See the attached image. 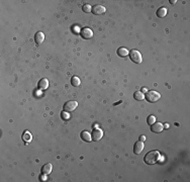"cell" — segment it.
I'll return each instance as SVG.
<instances>
[{
    "label": "cell",
    "mask_w": 190,
    "mask_h": 182,
    "mask_svg": "<svg viewBox=\"0 0 190 182\" xmlns=\"http://www.w3.org/2000/svg\"><path fill=\"white\" fill-rule=\"evenodd\" d=\"M167 13H168V10L167 9L165 8V7H161V8H159L158 10H157V16L158 17H160V18H163V17H165L166 15H167Z\"/></svg>",
    "instance_id": "obj_14"
},
{
    "label": "cell",
    "mask_w": 190,
    "mask_h": 182,
    "mask_svg": "<svg viewBox=\"0 0 190 182\" xmlns=\"http://www.w3.org/2000/svg\"><path fill=\"white\" fill-rule=\"evenodd\" d=\"M130 59L134 63L136 64H140L142 62V55L140 54L139 51H136V50H132L130 52Z\"/></svg>",
    "instance_id": "obj_3"
},
{
    "label": "cell",
    "mask_w": 190,
    "mask_h": 182,
    "mask_svg": "<svg viewBox=\"0 0 190 182\" xmlns=\"http://www.w3.org/2000/svg\"><path fill=\"white\" fill-rule=\"evenodd\" d=\"M31 139H32V137H31V134L29 133V132L26 131V132H24V133H23V140H24L26 143H28V142H30V141H31Z\"/></svg>",
    "instance_id": "obj_18"
},
{
    "label": "cell",
    "mask_w": 190,
    "mask_h": 182,
    "mask_svg": "<svg viewBox=\"0 0 190 182\" xmlns=\"http://www.w3.org/2000/svg\"><path fill=\"white\" fill-rule=\"evenodd\" d=\"M140 141H141V142H145V141H146V137H145V136H141V137H140Z\"/></svg>",
    "instance_id": "obj_22"
},
{
    "label": "cell",
    "mask_w": 190,
    "mask_h": 182,
    "mask_svg": "<svg viewBox=\"0 0 190 182\" xmlns=\"http://www.w3.org/2000/svg\"><path fill=\"white\" fill-rule=\"evenodd\" d=\"M92 12L93 14H96V15H100V14H103L105 12V7L102 6L100 4H97L92 8Z\"/></svg>",
    "instance_id": "obj_9"
},
{
    "label": "cell",
    "mask_w": 190,
    "mask_h": 182,
    "mask_svg": "<svg viewBox=\"0 0 190 182\" xmlns=\"http://www.w3.org/2000/svg\"><path fill=\"white\" fill-rule=\"evenodd\" d=\"M156 122V118H155L154 116H149L147 118V124H150V126H152L154 122Z\"/></svg>",
    "instance_id": "obj_19"
},
{
    "label": "cell",
    "mask_w": 190,
    "mask_h": 182,
    "mask_svg": "<svg viewBox=\"0 0 190 182\" xmlns=\"http://www.w3.org/2000/svg\"><path fill=\"white\" fill-rule=\"evenodd\" d=\"M164 129V126L160 122H154V124L151 126V131L153 133H156V134H160Z\"/></svg>",
    "instance_id": "obj_7"
},
{
    "label": "cell",
    "mask_w": 190,
    "mask_h": 182,
    "mask_svg": "<svg viewBox=\"0 0 190 182\" xmlns=\"http://www.w3.org/2000/svg\"><path fill=\"white\" fill-rule=\"evenodd\" d=\"M80 36L82 37L84 40H89L93 37V33L90 29H87V27H84L82 31H80Z\"/></svg>",
    "instance_id": "obj_6"
},
{
    "label": "cell",
    "mask_w": 190,
    "mask_h": 182,
    "mask_svg": "<svg viewBox=\"0 0 190 182\" xmlns=\"http://www.w3.org/2000/svg\"><path fill=\"white\" fill-rule=\"evenodd\" d=\"M160 157H161V155L158 151H150L149 153L146 154L144 161L148 165H154L160 160Z\"/></svg>",
    "instance_id": "obj_1"
},
{
    "label": "cell",
    "mask_w": 190,
    "mask_h": 182,
    "mask_svg": "<svg viewBox=\"0 0 190 182\" xmlns=\"http://www.w3.org/2000/svg\"><path fill=\"white\" fill-rule=\"evenodd\" d=\"M117 55L119 56V57H122V58H124V57H126V56L130 54V52L128 51V49H125V48H119V50L117 51Z\"/></svg>",
    "instance_id": "obj_15"
},
{
    "label": "cell",
    "mask_w": 190,
    "mask_h": 182,
    "mask_svg": "<svg viewBox=\"0 0 190 182\" xmlns=\"http://www.w3.org/2000/svg\"><path fill=\"white\" fill-rule=\"evenodd\" d=\"M52 169H53V166H52L51 163H47L42 167V174L43 175H49L52 172Z\"/></svg>",
    "instance_id": "obj_12"
},
{
    "label": "cell",
    "mask_w": 190,
    "mask_h": 182,
    "mask_svg": "<svg viewBox=\"0 0 190 182\" xmlns=\"http://www.w3.org/2000/svg\"><path fill=\"white\" fill-rule=\"evenodd\" d=\"M160 97H161L160 93H158V92L155 90L148 91L147 94H146V96H145L146 99H147L149 102H151V103H154V102L158 101V100L160 99Z\"/></svg>",
    "instance_id": "obj_2"
},
{
    "label": "cell",
    "mask_w": 190,
    "mask_h": 182,
    "mask_svg": "<svg viewBox=\"0 0 190 182\" xmlns=\"http://www.w3.org/2000/svg\"><path fill=\"white\" fill-rule=\"evenodd\" d=\"M82 10L85 12V13H88V12H90V11L92 10V8H91V6H90L89 4H84L82 6Z\"/></svg>",
    "instance_id": "obj_20"
},
{
    "label": "cell",
    "mask_w": 190,
    "mask_h": 182,
    "mask_svg": "<svg viewBox=\"0 0 190 182\" xmlns=\"http://www.w3.org/2000/svg\"><path fill=\"white\" fill-rule=\"evenodd\" d=\"M134 97L136 100L141 101V100H143L144 98H145V96H144V93L142 92V91H136V92L134 93Z\"/></svg>",
    "instance_id": "obj_17"
},
{
    "label": "cell",
    "mask_w": 190,
    "mask_h": 182,
    "mask_svg": "<svg viewBox=\"0 0 190 182\" xmlns=\"http://www.w3.org/2000/svg\"><path fill=\"white\" fill-rule=\"evenodd\" d=\"M71 84H72V86H74V87L80 86V84H81L80 79H79L78 77H76V76H74V77L71 78Z\"/></svg>",
    "instance_id": "obj_16"
},
{
    "label": "cell",
    "mask_w": 190,
    "mask_h": 182,
    "mask_svg": "<svg viewBox=\"0 0 190 182\" xmlns=\"http://www.w3.org/2000/svg\"><path fill=\"white\" fill-rule=\"evenodd\" d=\"M144 148H145V146H144L143 142H141V141L136 142L134 146V153L136 154V155H139V154L142 153V151L144 150Z\"/></svg>",
    "instance_id": "obj_8"
},
{
    "label": "cell",
    "mask_w": 190,
    "mask_h": 182,
    "mask_svg": "<svg viewBox=\"0 0 190 182\" xmlns=\"http://www.w3.org/2000/svg\"><path fill=\"white\" fill-rule=\"evenodd\" d=\"M38 87L40 89V90H46V89L49 87V81H48L47 78H43V79H40V80L38 81Z\"/></svg>",
    "instance_id": "obj_11"
},
{
    "label": "cell",
    "mask_w": 190,
    "mask_h": 182,
    "mask_svg": "<svg viewBox=\"0 0 190 182\" xmlns=\"http://www.w3.org/2000/svg\"><path fill=\"white\" fill-rule=\"evenodd\" d=\"M45 41V35H44L42 31H38V33L34 35V42L36 45L43 44V42Z\"/></svg>",
    "instance_id": "obj_10"
},
{
    "label": "cell",
    "mask_w": 190,
    "mask_h": 182,
    "mask_svg": "<svg viewBox=\"0 0 190 182\" xmlns=\"http://www.w3.org/2000/svg\"><path fill=\"white\" fill-rule=\"evenodd\" d=\"M142 91H144V92H147V88H145V87H143V88H142Z\"/></svg>",
    "instance_id": "obj_24"
},
{
    "label": "cell",
    "mask_w": 190,
    "mask_h": 182,
    "mask_svg": "<svg viewBox=\"0 0 190 182\" xmlns=\"http://www.w3.org/2000/svg\"><path fill=\"white\" fill-rule=\"evenodd\" d=\"M103 137V132L99 129H94L93 132L91 134V139L92 141H95V142H98L102 139Z\"/></svg>",
    "instance_id": "obj_5"
},
{
    "label": "cell",
    "mask_w": 190,
    "mask_h": 182,
    "mask_svg": "<svg viewBox=\"0 0 190 182\" xmlns=\"http://www.w3.org/2000/svg\"><path fill=\"white\" fill-rule=\"evenodd\" d=\"M78 106V103L76 101H74V100H70V101H67L64 104V110L66 112H71V111H74L75 109L77 108Z\"/></svg>",
    "instance_id": "obj_4"
},
{
    "label": "cell",
    "mask_w": 190,
    "mask_h": 182,
    "mask_svg": "<svg viewBox=\"0 0 190 182\" xmlns=\"http://www.w3.org/2000/svg\"><path fill=\"white\" fill-rule=\"evenodd\" d=\"M176 2H177V1H175V0H170V3H171V4H175Z\"/></svg>",
    "instance_id": "obj_23"
},
{
    "label": "cell",
    "mask_w": 190,
    "mask_h": 182,
    "mask_svg": "<svg viewBox=\"0 0 190 182\" xmlns=\"http://www.w3.org/2000/svg\"><path fill=\"white\" fill-rule=\"evenodd\" d=\"M80 137H81V140L84 141V142H90V141H92L91 140V135H90L87 131L81 132Z\"/></svg>",
    "instance_id": "obj_13"
},
{
    "label": "cell",
    "mask_w": 190,
    "mask_h": 182,
    "mask_svg": "<svg viewBox=\"0 0 190 182\" xmlns=\"http://www.w3.org/2000/svg\"><path fill=\"white\" fill-rule=\"evenodd\" d=\"M61 116H62V118H65V120H69V114H68V113H66V111H65V112H62V113H61Z\"/></svg>",
    "instance_id": "obj_21"
}]
</instances>
